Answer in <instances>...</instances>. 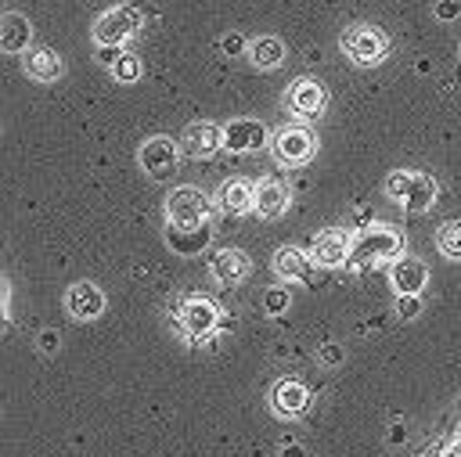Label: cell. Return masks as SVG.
<instances>
[{"label": "cell", "mask_w": 461, "mask_h": 457, "mask_svg": "<svg viewBox=\"0 0 461 457\" xmlns=\"http://www.w3.org/2000/svg\"><path fill=\"white\" fill-rule=\"evenodd\" d=\"M403 252V237L396 227L389 223H367L364 230L353 234V252H349V270H367V266H378L385 259H400Z\"/></svg>", "instance_id": "6da1fadb"}, {"label": "cell", "mask_w": 461, "mask_h": 457, "mask_svg": "<svg viewBox=\"0 0 461 457\" xmlns=\"http://www.w3.org/2000/svg\"><path fill=\"white\" fill-rule=\"evenodd\" d=\"M385 194L407 212H425L436 205V180L421 169H393L385 176Z\"/></svg>", "instance_id": "7a4b0ae2"}, {"label": "cell", "mask_w": 461, "mask_h": 457, "mask_svg": "<svg viewBox=\"0 0 461 457\" xmlns=\"http://www.w3.org/2000/svg\"><path fill=\"white\" fill-rule=\"evenodd\" d=\"M216 198H209L198 187H173L166 194V216L169 223H212L216 212Z\"/></svg>", "instance_id": "3957f363"}, {"label": "cell", "mask_w": 461, "mask_h": 457, "mask_svg": "<svg viewBox=\"0 0 461 457\" xmlns=\"http://www.w3.org/2000/svg\"><path fill=\"white\" fill-rule=\"evenodd\" d=\"M144 25V11L130 7V4H119L112 11H104L97 22H94V40L101 47H122L130 36H137V29Z\"/></svg>", "instance_id": "277c9868"}, {"label": "cell", "mask_w": 461, "mask_h": 457, "mask_svg": "<svg viewBox=\"0 0 461 457\" xmlns=\"http://www.w3.org/2000/svg\"><path fill=\"white\" fill-rule=\"evenodd\" d=\"M339 47L346 50L349 61L357 65H378L385 54H389V36L375 25H349L339 40Z\"/></svg>", "instance_id": "5b68a950"}, {"label": "cell", "mask_w": 461, "mask_h": 457, "mask_svg": "<svg viewBox=\"0 0 461 457\" xmlns=\"http://www.w3.org/2000/svg\"><path fill=\"white\" fill-rule=\"evenodd\" d=\"M176 320L191 342H202V338H212V331L220 327V309L205 295H187L176 302Z\"/></svg>", "instance_id": "8992f818"}, {"label": "cell", "mask_w": 461, "mask_h": 457, "mask_svg": "<svg viewBox=\"0 0 461 457\" xmlns=\"http://www.w3.org/2000/svg\"><path fill=\"white\" fill-rule=\"evenodd\" d=\"M313 148H317V140H313V133L306 126H285L270 140V151H274V158L281 166H303L313 155Z\"/></svg>", "instance_id": "52a82bcc"}, {"label": "cell", "mask_w": 461, "mask_h": 457, "mask_svg": "<svg viewBox=\"0 0 461 457\" xmlns=\"http://www.w3.org/2000/svg\"><path fill=\"white\" fill-rule=\"evenodd\" d=\"M137 158H140V166H144V173L151 180H166L176 169V162H180V148L169 137H148L140 144V155Z\"/></svg>", "instance_id": "ba28073f"}, {"label": "cell", "mask_w": 461, "mask_h": 457, "mask_svg": "<svg viewBox=\"0 0 461 457\" xmlns=\"http://www.w3.org/2000/svg\"><path fill=\"white\" fill-rule=\"evenodd\" d=\"M353 252V234L342 227H328L310 241V255L317 259V266H342L349 263Z\"/></svg>", "instance_id": "9c48e42d"}, {"label": "cell", "mask_w": 461, "mask_h": 457, "mask_svg": "<svg viewBox=\"0 0 461 457\" xmlns=\"http://www.w3.org/2000/svg\"><path fill=\"white\" fill-rule=\"evenodd\" d=\"M223 148L234 155H249L267 148V126L259 119H230L223 126Z\"/></svg>", "instance_id": "30bf717a"}, {"label": "cell", "mask_w": 461, "mask_h": 457, "mask_svg": "<svg viewBox=\"0 0 461 457\" xmlns=\"http://www.w3.org/2000/svg\"><path fill=\"white\" fill-rule=\"evenodd\" d=\"M274 270L285 281H299V284H317V259L295 245H281L274 252Z\"/></svg>", "instance_id": "8fae6325"}, {"label": "cell", "mask_w": 461, "mask_h": 457, "mask_svg": "<svg viewBox=\"0 0 461 457\" xmlns=\"http://www.w3.org/2000/svg\"><path fill=\"white\" fill-rule=\"evenodd\" d=\"M212 241V223H166V245L176 255H198Z\"/></svg>", "instance_id": "7c38bea8"}, {"label": "cell", "mask_w": 461, "mask_h": 457, "mask_svg": "<svg viewBox=\"0 0 461 457\" xmlns=\"http://www.w3.org/2000/svg\"><path fill=\"white\" fill-rule=\"evenodd\" d=\"M223 148V130L216 122H191L180 137V151L191 158H212Z\"/></svg>", "instance_id": "4fadbf2b"}, {"label": "cell", "mask_w": 461, "mask_h": 457, "mask_svg": "<svg viewBox=\"0 0 461 457\" xmlns=\"http://www.w3.org/2000/svg\"><path fill=\"white\" fill-rule=\"evenodd\" d=\"M324 104H328V94H324V86H321L317 79L303 76V79H295V83L288 86V108H292L295 115L317 119V115L324 112Z\"/></svg>", "instance_id": "5bb4252c"}, {"label": "cell", "mask_w": 461, "mask_h": 457, "mask_svg": "<svg viewBox=\"0 0 461 457\" xmlns=\"http://www.w3.org/2000/svg\"><path fill=\"white\" fill-rule=\"evenodd\" d=\"M209 273H212V281H220V284H238V281H245V273H249V255L241 252V248H234V245H223V248H216L212 255H209Z\"/></svg>", "instance_id": "9a60e30c"}, {"label": "cell", "mask_w": 461, "mask_h": 457, "mask_svg": "<svg viewBox=\"0 0 461 457\" xmlns=\"http://www.w3.org/2000/svg\"><path fill=\"white\" fill-rule=\"evenodd\" d=\"M389 281H393L396 295H421V288L429 284V266L414 255H400V259H393Z\"/></svg>", "instance_id": "2e32d148"}, {"label": "cell", "mask_w": 461, "mask_h": 457, "mask_svg": "<svg viewBox=\"0 0 461 457\" xmlns=\"http://www.w3.org/2000/svg\"><path fill=\"white\" fill-rule=\"evenodd\" d=\"M216 205L227 216H245V212L256 209V187L249 180H238V176L234 180H223L220 191H216Z\"/></svg>", "instance_id": "e0dca14e"}, {"label": "cell", "mask_w": 461, "mask_h": 457, "mask_svg": "<svg viewBox=\"0 0 461 457\" xmlns=\"http://www.w3.org/2000/svg\"><path fill=\"white\" fill-rule=\"evenodd\" d=\"M270 403L281 417H299L306 407H310V389L299 381V378H281L270 392Z\"/></svg>", "instance_id": "ac0fdd59"}, {"label": "cell", "mask_w": 461, "mask_h": 457, "mask_svg": "<svg viewBox=\"0 0 461 457\" xmlns=\"http://www.w3.org/2000/svg\"><path fill=\"white\" fill-rule=\"evenodd\" d=\"M65 306H68V313H72L76 320H94V317H101V309H104V291H101L97 284H90V281H79V284L68 288Z\"/></svg>", "instance_id": "d6986e66"}, {"label": "cell", "mask_w": 461, "mask_h": 457, "mask_svg": "<svg viewBox=\"0 0 461 457\" xmlns=\"http://www.w3.org/2000/svg\"><path fill=\"white\" fill-rule=\"evenodd\" d=\"M25 72L36 83H58L61 72H65V61L50 47H32V50H25Z\"/></svg>", "instance_id": "ffe728a7"}, {"label": "cell", "mask_w": 461, "mask_h": 457, "mask_svg": "<svg viewBox=\"0 0 461 457\" xmlns=\"http://www.w3.org/2000/svg\"><path fill=\"white\" fill-rule=\"evenodd\" d=\"M29 40H32L29 18L18 14V11H7V14L0 18V47H4L7 54H18V50H29Z\"/></svg>", "instance_id": "44dd1931"}, {"label": "cell", "mask_w": 461, "mask_h": 457, "mask_svg": "<svg viewBox=\"0 0 461 457\" xmlns=\"http://www.w3.org/2000/svg\"><path fill=\"white\" fill-rule=\"evenodd\" d=\"M288 209V187L281 180H259L256 184V212L267 220H277Z\"/></svg>", "instance_id": "7402d4cb"}, {"label": "cell", "mask_w": 461, "mask_h": 457, "mask_svg": "<svg viewBox=\"0 0 461 457\" xmlns=\"http://www.w3.org/2000/svg\"><path fill=\"white\" fill-rule=\"evenodd\" d=\"M249 61L256 68H277L285 61V43L277 36H259L249 43Z\"/></svg>", "instance_id": "603a6c76"}, {"label": "cell", "mask_w": 461, "mask_h": 457, "mask_svg": "<svg viewBox=\"0 0 461 457\" xmlns=\"http://www.w3.org/2000/svg\"><path fill=\"white\" fill-rule=\"evenodd\" d=\"M436 248H439L447 259L461 263V220H447V223L436 227Z\"/></svg>", "instance_id": "cb8c5ba5"}, {"label": "cell", "mask_w": 461, "mask_h": 457, "mask_svg": "<svg viewBox=\"0 0 461 457\" xmlns=\"http://www.w3.org/2000/svg\"><path fill=\"white\" fill-rule=\"evenodd\" d=\"M108 72L115 76V83H137V79H140V58L122 50V54H119V61H115Z\"/></svg>", "instance_id": "d4e9b609"}, {"label": "cell", "mask_w": 461, "mask_h": 457, "mask_svg": "<svg viewBox=\"0 0 461 457\" xmlns=\"http://www.w3.org/2000/svg\"><path fill=\"white\" fill-rule=\"evenodd\" d=\"M288 302H292L288 288H267V291H263V309H267V317L288 313Z\"/></svg>", "instance_id": "484cf974"}, {"label": "cell", "mask_w": 461, "mask_h": 457, "mask_svg": "<svg viewBox=\"0 0 461 457\" xmlns=\"http://www.w3.org/2000/svg\"><path fill=\"white\" fill-rule=\"evenodd\" d=\"M317 360L328 363V367H335V363L346 360V345H339V342H324V345L317 349Z\"/></svg>", "instance_id": "4316f807"}, {"label": "cell", "mask_w": 461, "mask_h": 457, "mask_svg": "<svg viewBox=\"0 0 461 457\" xmlns=\"http://www.w3.org/2000/svg\"><path fill=\"white\" fill-rule=\"evenodd\" d=\"M396 313H400L403 320L418 317V313H421V299H418V295H396Z\"/></svg>", "instance_id": "83f0119b"}, {"label": "cell", "mask_w": 461, "mask_h": 457, "mask_svg": "<svg viewBox=\"0 0 461 457\" xmlns=\"http://www.w3.org/2000/svg\"><path fill=\"white\" fill-rule=\"evenodd\" d=\"M36 342H40V349H43V353H54V349L61 345L58 331H50V327H47V331H40V338H36Z\"/></svg>", "instance_id": "f1b7e54d"}, {"label": "cell", "mask_w": 461, "mask_h": 457, "mask_svg": "<svg viewBox=\"0 0 461 457\" xmlns=\"http://www.w3.org/2000/svg\"><path fill=\"white\" fill-rule=\"evenodd\" d=\"M436 14H439V18H457V14H461V4H457V0H439V4H436Z\"/></svg>", "instance_id": "f546056e"}, {"label": "cell", "mask_w": 461, "mask_h": 457, "mask_svg": "<svg viewBox=\"0 0 461 457\" xmlns=\"http://www.w3.org/2000/svg\"><path fill=\"white\" fill-rule=\"evenodd\" d=\"M241 47H245V40H241L238 32H230V36H223V40H220V50H223V54H238Z\"/></svg>", "instance_id": "4dcf8cb0"}, {"label": "cell", "mask_w": 461, "mask_h": 457, "mask_svg": "<svg viewBox=\"0 0 461 457\" xmlns=\"http://www.w3.org/2000/svg\"><path fill=\"white\" fill-rule=\"evenodd\" d=\"M403 439H407V425H400V421H396V425L389 428V443H403Z\"/></svg>", "instance_id": "1f68e13d"}, {"label": "cell", "mask_w": 461, "mask_h": 457, "mask_svg": "<svg viewBox=\"0 0 461 457\" xmlns=\"http://www.w3.org/2000/svg\"><path fill=\"white\" fill-rule=\"evenodd\" d=\"M281 457H306V450H303L299 443H285V446H281Z\"/></svg>", "instance_id": "d6a6232c"}, {"label": "cell", "mask_w": 461, "mask_h": 457, "mask_svg": "<svg viewBox=\"0 0 461 457\" xmlns=\"http://www.w3.org/2000/svg\"><path fill=\"white\" fill-rule=\"evenodd\" d=\"M443 457H461V439H457V443H450V446L443 450Z\"/></svg>", "instance_id": "836d02e7"}]
</instances>
